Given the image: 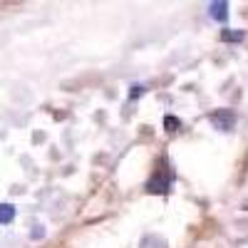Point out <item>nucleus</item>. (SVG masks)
<instances>
[{"mask_svg":"<svg viewBox=\"0 0 248 248\" xmlns=\"http://www.w3.org/2000/svg\"><path fill=\"white\" fill-rule=\"evenodd\" d=\"M32 229H35V231H32V238H43V236H45L43 226H32Z\"/></svg>","mask_w":248,"mask_h":248,"instance_id":"1a4fd4ad","label":"nucleus"},{"mask_svg":"<svg viewBox=\"0 0 248 248\" xmlns=\"http://www.w3.org/2000/svg\"><path fill=\"white\" fill-rule=\"evenodd\" d=\"M139 94H144V87H141V85H134V87H132V92H129V97L134 99V97H139Z\"/></svg>","mask_w":248,"mask_h":248,"instance_id":"6e6552de","label":"nucleus"},{"mask_svg":"<svg viewBox=\"0 0 248 248\" xmlns=\"http://www.w3.org/2000/svg\"><path fill=\"white\" fill-rule=\"evenodd\" d=\"M164 124H167V132H176L181 127V122L176 117H167V119H164Z\"/></svg>","mask_w":248,"mask_h":248,"instance_id":"0eeeda50","label":"nucleus"},{"mask_svg":"<svg viewBox=\"0 0 248 248\" xmlns=\"http://www.w3.org/2000/svg\"><path fill=\"white\" fill-rule=\"evenodd\" d=\"M209 15L216 20V23H226V20H229V3H226V0H216V3H211L209 5Z\"/></svg>","mask_w":248,"mask_h":248,"instance_id":"f03ea898","label":"nucleus"},{"mask_svg":"<svg viewBox=\"0 0 248 248\" xmlns=\"http://www.w3.org/2000/svg\"><path fill=\"white\" fill-rule=\"evenodd\" d=\"M139 248H169V246H167V241H164L161 236H144Z\"/></svg>","mask_w":248,"mask_h":248,"instance_id":"20e7f679","label":"nucleus"},{"mask_svg":"<svg viewBox=\"0 0 248 248\" xmlns=\"http://www.w3.org/2000/svg\"><path fill=\"white\" fill-rule=\"evenodd\" d=\"M15 218V206L13 203H0V223H10Z\"/></svg>","mask_w":248,"mask_h":248,"instance_id":"39448f33","label":"nucleus"},{"mask_svg":"<svg viewBox=\"0 0 248 248\" xmlns=\"http://www.w3.org/2000/svg\"><path fill=\"white\" fill-rule=\"evenodd\" d=\"M169 186H171V179H169V176L156 174V176L147 184V189H149L152 194H167V191H169Z\"/></svg>","mask_w":248,"mask_h":248,"instance_id":"7ed1b4c3","label":"nucleus"},{"mask_svg":"<svg viewBox=\"0 0 248 248\" xmlns=\"http://www.w3.org/2000/svg\"><path fill=\"white\" fill-rule=\"evenodd\" d=\"M211 124H214L216 129H221V132H231L233 124H236L233 109H218V112H214L211 114Z\"/></svg>","mask_w":248,"mask_h":248,"instance_id":"f257e3e1","label":"nucleus"},{"mask_svg":"<svg viewBox=\"0 0 248 248\" xmlns=\"http://www.w3.org/2000/svg\"><path fill=\"white\" fill-rule=\"evenodd\" d=\"M221 40H226V43H238V40H243V30H223Z\"/></svg>","mask_w":248,"mask_h":248,"instance_id":"423d86ee","label":"nucleus"}]
</instances>
